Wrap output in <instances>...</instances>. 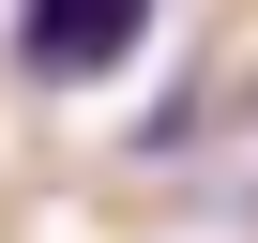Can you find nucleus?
I'll use <instances>...</instances> for the list:
<instances>
[{"label": "nucleus", "mask_w": 258, "mask_h": 243, "mask_svg": "<svg viewBox=\"0 0 258 243\" xmlns=\"http://www.w3.org/2000/svg\"><path fill=\"white\" fill-rule=\"evenodd\" d=\"M152 16L167 0H16V61L31 76H121L152 46Z\"/></svg>", "instance_id": "obj_1"}]
</instances>
